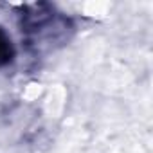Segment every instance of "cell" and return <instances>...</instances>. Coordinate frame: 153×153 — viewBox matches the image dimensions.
Segmentation results:
<instances>
[{
	"label": "cell",
	"mask_w": 153,
	"mask_h": 153,
	"mask_svg": "<svg viewBox=\"0 0 153 153\" xmlns=\"http://www.w3.org/2000/svg\"><path fill=\"white\" fill-rule=\"evenodd\" d=\"M13 45H11V40L7 38V34L0 29V67L7 65L11 59H13Z\"/></svg>",
	"instance_id": "6da1fadb"
}]
</instances>
